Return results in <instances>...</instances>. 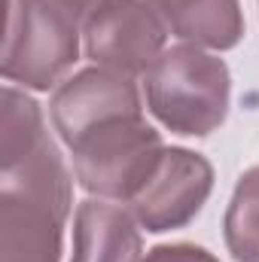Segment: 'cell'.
<instances>
[{
    "instance_id": "cell-1",
    "label": "cell",
    "mask_w": 259,
    "mask_h": 262,
    "mask_svg": "<svg viewBox=\"0 0 259 262\" xmlns=\"http://www.w3.org/2000/svg\"><path fill=\"white\" fill-rule=\"evenodd\" d=\"M70 204V171L43 125L40 104L6 85L0 122V262H61Z\"/></svg>"
},
{
    "instance_id": "cell-6",
    "label": "cell",
    "mask_w": 259,
    "mask_h": 262,
    "mask_svg": "<svg viewBox=\"0 0 259 262\" xmlns=\"http://www.w3.org/2000/svg\"><path fill=\"white\" fill-rule=\"evenodd\" d=\"M168 28L143 0H107L82 21L85 58L131 79L156 64Z\"/></svg>"
},
{
    "instance_id": "cell-4",
    "label": "cell",
    "mask_w": 259,
    "mask_h": 262,
    "mask_svg": "<svg viewBox=\"0 0 259 262\" xmlns=\"http://www.w3.org/2000/svg\"><path fill=\"white\" fill-rule=\"evenodd\" d=\"M79 25L52 0H6L3 79L49 92L79 58Z\"/></svg>"
},
{
    "instance_id": "cell-2",
    "label": "cell",
    "mask_w": 259,
    "mask_h": 262,
    "mask_svg": "<svg viewBox=\"0 0 259 262\" xmlns=\"http://www.w3.org/2000/svg\"><path fill=\"white\" fill-rule=\"evenodd\" d=\"M143 89L149 113L180 137H207L217 131L232 101L226 61L192 43L165 49L143 73Z\"/></svg>"
},
{
    "instance_id": "cell-9",
    "label": "cell",
    "mask_w": 259,
    "mask_h": 262,
    "mask_svg": "<svg viewBox=\"0 0 259 262\" xmlns=\"http://www.w3.org/2000/svg\"><path fill=\"white\" fill-rule=\"evenodd\" d=\"M162 25L201 49H235L244 37V15L238 0H143Z\"/></svg>"
},
{
    "instance_id": "cell-10",
    "label": "cell",
    "mask_w": 259,
    "mask_h": 262,
    "mask_svg": "<svg viewBox=\"0 0 259 262\" xmlns=\"http://www.w3.org/2000/svg\"><path fill=\"white\" fill-rule=\"evenodd\" d=\"M226 247L235 262H259V165L238 177L226 207Z\"/></svg>"
},
{
    "instance_id": "cell-3",
    "label": "cell",
    "mask_w": 259,
    "mask_h": 262,
    "mask_svg": "<svg viewBox=\"0 0 259 262\" xmlns=\"http://www.w3.org/2000/svg\"><path fill=\"white\" fill-rule=\"evenodd\" d=\"M67 149L73 156L76 183L89 195L131 201L162 159L165 143L143 113H134L89 128L67 143Z\"/></svg>"
},
{
    "instance_id": "cell-7",
    "label": "cell",
    "mask_w": 259,
    "mask_h": 262,
    "mask_svg": "<svg viewBox=\"0 0 259 262\" xmlns=\"http://www.w3.org/2000/svg\"><path fill=\"white\" fill-rule=\"evenodd\" d=\"M49 113H52V125L58 131V137L64 143H73L89 128L107 119L143 113V107H140V95L131 76L95 64L73 73L55 89Z\"/></svg>"
},
{
    "instance_id": "cell-11",
    "label": "cell",
    "mask_w": 259,
    "mask_h": 262,
    "mask_svg": "<svg viewBox=\"0 0 259 262\" xmlns=\"http://www.w3.org/2000/svg\"><path fill=\"white\" fill-rule=\"evenodd\" d=\"M143 262H220L210 250L195 247V244H159L153 247Z\"/></svg>"
},
{
    "instance_id": "cell-12",
    "label": "cell",
    "mask_w": 259,
    "mask_h": 262,
    "mask_svg": "<svg viewBox=\"0 0 259 262\" xmlns=\"http://www.w3.org/2000/svg\"><path fill=\"white\" fill-rule=\"evenodd\" d=\"M52 3H58L61 9H67L73 18H79V21H85L101 3H107V0H52Z\"/></svg>"
},
{
    "instance_id": "cell-8",
    "label": "cell",
    "mask_w": 259,
    "mask_h": 262,
    "mask_svg": "<svg viewBox=\"0 0 259 262\" xmlns=\"http://www.w3.org/2000/svg\"><path fill=\"white\" fill-rule=\"evenodd\" d=\"M137 220L107 198H89L76 207L70 262H143Z\"/></svg>"
},
{
    "instance_id": "cell-5",
    "label": "cell",
    "mask_w": 259,
    "mask_h": 262,
    "mask_svg": "<svg viewBox=\"0 0 259 262\" xmlns=\"http://www.w3.org/2000/svg\"><path fill=\"white\" fill-rule=\"evenodd\" d=\"M213 189V168L204 156L183 146H165L153 174L128 201L140 229L162 235L183 229L201 213Z\"/></svg>"
}]
</instances>
